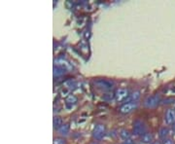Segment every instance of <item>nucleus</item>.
<instances>
[{
    "mask_svg": "<svg viewBox=\"0 0 175 144\" xmlns=\"http://www.w3.org/2000/svg\"><path fill=\"white\" fill-rule=\"evenodd\" d=\"M91 144H98V143H95V142H93V143H91Z\"/></svg>",
    "mask_w": 175,
    "mask_h": 144,
    "instance_id": "20",
    "label": "nucleus"
},
{
    "mask_svg": "<svg viewBox=\"0 0 175 144\" xmlns=\"http://www.w3.org/2000/svg\"><path fill=\"white\" fill-rule=\"evenodd\" d=\"M52 125H54V129L55 130H59V128H61L63 125V120L62 118L59 116H55L54 120H52Z\"/></svg>",
    "mask_w": 175,
    "mask_h": 144,
    "instance_id": "8",
    "label": "nucleus"
},
{
    "mask_svg": "<svg viewBox=\"0 0 175 144\" xmlns=\"http://www.w3.org/2000/svg\"><path fill=\"white\" fill-rule=\"evenodd\" d=\"M153 140V134L150 133H147L141 136V143L143 144H150Z\"/></svg>",
    "mask_w": 175,
    "mask_h": 144,
    "instance_id": "10",
    "label": "nucleus"
},
{
    "mask_svg": "<svg viewBox=\"0 0 175 144\" xmlns=\"http://www.w3.org/2000/svg\"><path fill=\"white\" fill-rule=\"evenodd\" d=\"M64 73H65V68L64 67L59 66V65H58V66H55V68H54V75L55 76H61V75H63Z\"/></svg>",
    "mask_w": 175,
    "mask_h": 144,
    "instance_id": "11",
    "label": "nucleus"
},
{
    "mask_svg": "<svg viewBox=\"0 0 175 144\" xmlns=\"http://www.w3.org/2000/svg\"><path fill=\"white\" fill-rule=\"evenodd\" d=\"M161 102V97L160 94H153L148 97L145 100H144V106L146 108H155L159 105V103Z\"/></svg>",
    "mask_w": 175,
    "mask_h": 144,
    "instance_id": "1",
    "label": "nucleus"
},
{
    "mask_svg": "<svg viewBox=\"0 0 175 144\" xmlns=\"http://www.w3.org/2000/svg\"><path fill=\"white\" fill-rule=\"evenodd\" d=\"M114 97H115L116 101H118V102H122V101H124V100H126V98L129 97V90L126 89V88L118 89L116 91L115 94H114Z\"/></svg>",
    "mask_w": 175,
    "mask_h": 144,
    "instance_id": "5",
    "label": "nucleus"
},
{
    "mask_svg": "<svg viewBox=\"0 0 175 144\" xmlns=\"http://www.w3.org/2000/svg\"><path fill=\"white\" fill-rule=\"evenodd\" d=\"M105 133H106V128L103 124L96 125L93 130V136L97 140L102 139L105 136Z\"/></svg>",
    "mask_w": 175,
    "mask_h": 144,
    "instance_id": "3",
    "label": "nucleus"
},
{
    "mask_svg": "<svg viewBox=\"0 0 175 144\" xmlns=\"http://www.w3.org/2000/svg\"><path fill=\"white\" fill-rule=\"evenodd\" d=\"M120 136L124 139V140H129V139L130 138V133L128 132L126 130H122L120 132Z\"/></svg>",
    "mask_w": 175,
    "mask_h": 144,
    "instance_id": "13",
    "label": "nucleus"
},
{
    "mask_svg": "<svg viewBox=\"0 0 175 144\" xmlns=\"http://www.w3.org/2000/svg\"><path fill=\"white\" fill-rule=\"evenodd\" d=\"M152 144H161V143L159 141H155V142H153Z\"/></svg>",
    "mask_w": 175,
    "mask_h": 144,
    "instance_id": "19",
    "label": "nucleus"
},
{
    "mask_svg": "<svg viewBox=\"0 0 175 144\" xmlns=\"http://www.w3.org/2000/svg\"><path fill=\"white\" fill-rule=\"evenodd\" d=\"M78 101L77 98L75 97L74 94H69L67 98H66V102L67 104H71V105H73V104H75L76 102Z\"/></svg>",
    "mask_w": 175,
    "mask_h": 144,
    "instance_id": "15",
    "label": "nucleus"
},
{
    "mask_svg": "<svg viewBox=\"0 0 175 144\" xmlns=\"http://www.w3.org/2000/svg\"><path fill=\"white\" fill-rule=\"evenodd\" d=\"M52 144H66V141H65L63 138L56 137V138L54 139V143Z\"/></svg>",
    "mask_w": 175,
    "mask_h": 144,
    "instance_id": "16",
    "label": "nucleus"
},
{
    "mask_svg": "<svg viewBox=\"0 0 175 144\" xmlns=\"http://www.w3.org/2000/svg\"><path fill=\"white\" fill-rule=\"evenodd\" d=\"M163 144H174V142H173L172 139L168 138V139H164V141Z\"/></svg>",
    "mask_w": 175,
    "mask_h": 144,
    "instance_id": "17",
    "label": "nucleus"
},
{
    "mask_svg": "<svg viewBox=\"0 0 175 144\" xmlns=\"http://www.w3.org/2000/svg\"><path fill=\"white\" fill-rule=\"evenodd\" d=\"M58 130L62 136H67V135L69 134V132H70V126L68 124H63L62 126L59 128Z\"/></svg>",
    "mask_w": 175,
    "mask_h": 144,
    "instance_id": "9",
    "label": "nucleus"
},
{
    "mask_svg": "<svg viewBox=\"0 0 175 144\" xmlns=\"http://www.w3.org/2000/svg\"><path fill=\"white\" fill-rule=\"evenodd\" d=\"M122 144H133V141L131 140V139H129V140H126V142L124 143H122Z\"/></svg>",
    "mask_w": 175,
    "mask_h": 144,
    "instance_id": "18",
    "label": "nucleus"
},
{
    "mask_svg": "<svg viewBox=\"0 0 175 144\" xmlns=\"http://www.w3.org/2000/svg\"><path fill=\"white\" fill-rule=\"evenodd\" d=\"M164 120H165V123L167 125L175 124V110L174 109H168V110L165 112Z\"/></svg>",
    "mask_w": 175,
    "mask_h": 144,
    "instance_id": "7",
    "label": "nucleus"
},
{
    "mask_svg": "<svg viewBox=\"0 0 175 144\" xmlns=\"http://www.w3.org/2000/svg\"><path fill=\"white\" fill-rule=\"evenodd\" d=\"M94 84L98 89H101L103 91H110L113 89V86H114L113 82L106 79H97L94 81Z\"/></svg>",
    "mask_w": 175,
    "mask_h": 144,
    "instance_id": "4",
    "label": "nucleus"
},
{
    "mask_svg": "<svg viewBox=\"0 0 175 144\" xmlns=\"http://www.w3.org/2000/svg\"><path fill=\"white\" fill-rule=\"evenodd\" d=\"M167 134H168V129L167 128H165V126H164V128H161L160 130V132H159V135H160V137L161 139H165V137L167 136Z\"/></svg>",
    "mask_w": 175,
    "mask_h": 144,
    "instance_id": "14",
    "label": "nucleus"
},
{
    "mask_svg": "<svg viewBox=\"0 0 175 144\" xmlns=\"http://www.w3.org/2000/svg\"><path fill=\"white\" fill-rule=\"evenodd\" d=\"M139 98H140V93L139 91H135V93L131 94L129 97L126 98V100H128L129 102H133V101H137Z\"/></svg>",
    "mask_w": 175,
    "mask_h": 144,
    "instance_id": "12",
    "label": "nucleus"
},
{
    "mask_svg": "<svg viewBox=\"0 0 175 144\" xmlns=\"http://www.w3.org/2000/svg\"><path fill=\"white\" fill-rule=\"evenodd\" d=\"M138 107V102L133 101V102H128L122 104L120 108V112L122 114H129L132 111H134L135 109Z\"/></svg>",
    "mask_w": 175,
    "mask_h": 144,
    "instance_id": "6",
    "label": "nucleus"
},
{
    "mask_svg": "<svg viewBox=\"0 0 175 144\" xmlns=\"http://www.w3.org/2000/svg\"><path fill=\"white\" fill-rule=\"evenodd\" d=\"M147 133V126L143 121L136 120L133 124V134L135 135H144Z\"/></svg>",
    "mask_w": 175,
    "mask_h": 144,
    "instance_id": "2",
    "label": "nucleus"
}]
</instances>
